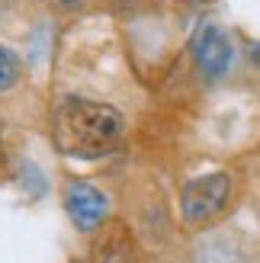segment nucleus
Here are the masks:
<instances>
[{
    "label": "nucleus",
    "mask_w": 260,
    "mask_h": 263,
    "mask_svg": "<svg viewBox=\"0 0 260 263\" xmlns=\"http://www.w3.org/2000/svg\"><path fill=\"white\" fill-rule=\"evenodd\" d=\"M23 81V61L10 45L0 42V93H7Z\"/></svg>",
    "instance_id": "0eeeda50"
},
{
    "label": "nucleus",
    "mask_w": 260,
    "mask_h": 263,
    "mask_svg": "<svg viewBox=\"0 0 260 263\" xmlns=\"http://www.w3.org/2000/svg\"><path fill=\"white\" fill-rule=\"evenodd\" d=\"M193 263H241V251L228 234H209L196 244Z\"/></svg>",
    "instance_id": "423d86ee"
},
{
    "label": "nucleus",
    "mask_w": 260,
    "mask_h": 263,
    "mask_svg": "<svg viewBox=\"0 0 260 263\" xmlns=\"http://www.w3.org/2000/svg\"><path fill=\"white\" fill-rule=\"evenodd\" d=\"M125 132V119L109 103L87 100V97H64L55 106L51 119V135L61 154L94 161V157L109 154L119 144Z\"/></svg>",
    "instance_id": "f257e3e1"
},
{
    "label": "nucleus",
    "mask_w": 260,
    "mask_h": 263,
    "mask_svg": "<svg viewBox=\"0 0 260 263\" xmlns=\"http://www.w3.org/2000/svg\"><path fill=\"white\" fill-rule=\"evenodd\" d=\"M48 4L55 7L58 13H77V10L87 7V0H48Z\"/></svg>",
    "instance_id": "6e6552de"
},
{
    "label": "nucleus",
    "mask_w": 260,
    "mask_h": 263,
    "mask_svg": "<svg viewBox=\"0 0 260 263\" xmlns=\"http://www.w3.org/2000/svg\"><path fill=\"white\" fill-rule=\"evenodd\" d=\"M64 212L81 234H97L109 218V196L87 180H71L64 186Z\"/></svg>",
    "instance_id": "7ed1b4c3"
},
{
    "label": "nucleus",
    "mask_w": 260,
    "mask_h": 263,
    "mask_svg": "<svg viewBox=\"0 0 260 263\" xmlns=\"http://www.w3.org/2000/svg\"><path fill=\"white\" fill-rule=\"evenodd\" d=\"M193 61L206 81H222L235 61V45L218 23H206L193 42Z\"/></svg>",
    "instance_id": "20e7f679"
},
{
    "label": "nucleus",
    "mask_w": 260,
    "mask_h": 263,
    "mask_svg": "<svg viewBox=\"0 0 260 263\" xmlns=\"http://www.w3.org/2000/svg\"><path fill=\"white\" fill-rule=\"evenodd\" d=\"M228 199H231V177L222 174V170L190 180L183 186V193H180V215H183V225L187 228L209 225L215 215H222Z\"/></svg>",
    "instance_id": "f03ea898"
},
{
    "label": "nucleus",
    "mask_w": 260,
    "mask_h": 263,
    "mask_svg": "<svg viewBox=\"0 0 260 263\" xmlns=\"http://www.w3.org/2000/svg\"><path fill=\"white\" fill-rule=\"evenodd\" d=\"M97 247H94V263H145L141 244L125 225H109L97 231Z\"/></svg>",
    "instance_id": "39448f33"
}]
</instances>
